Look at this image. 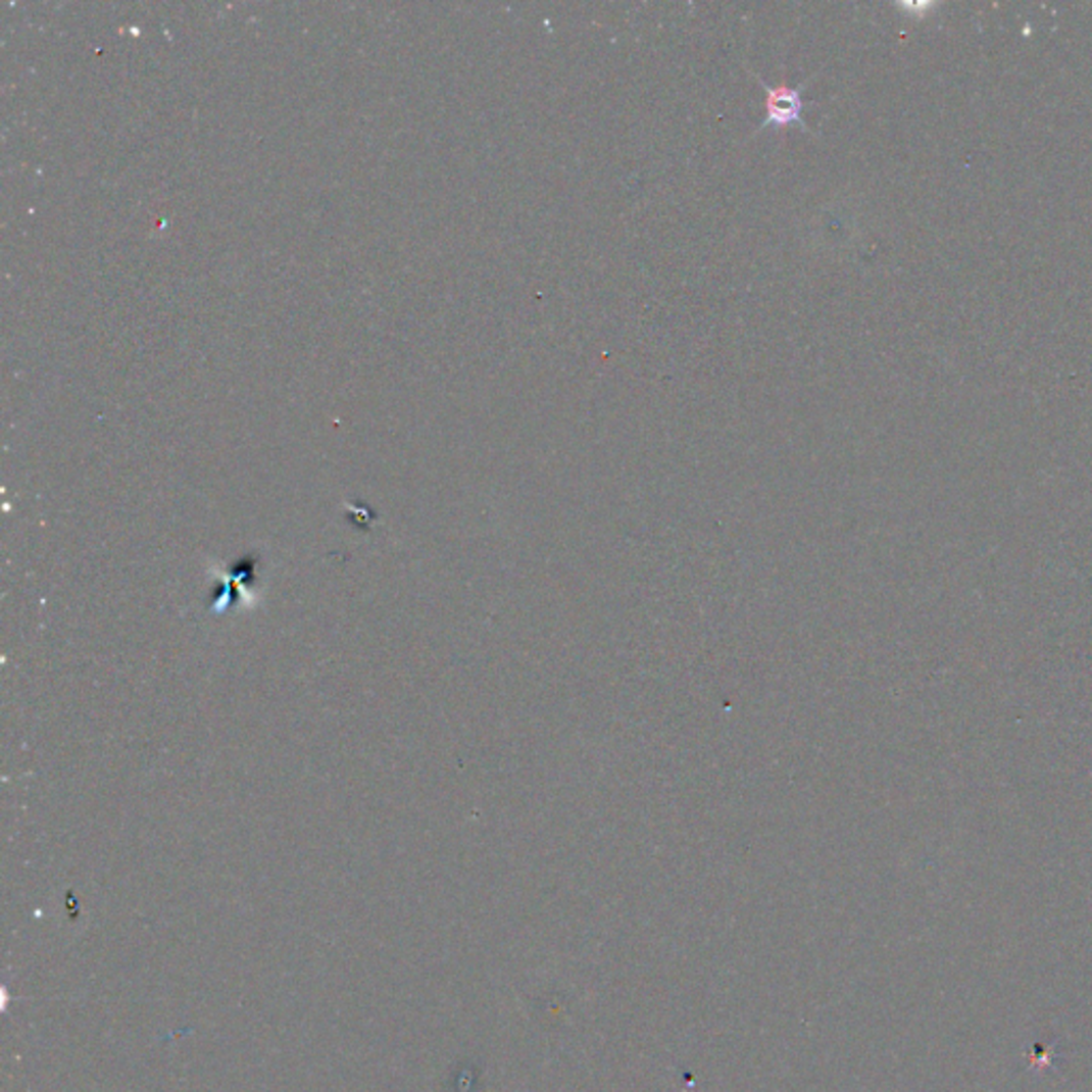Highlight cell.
<instances>
[{
	"mask_svg": "<svg viewBox=\"0 0 1092 1092\" xmlns=\"http://www.w3.org/2000/svg\"><path fill=\"white\" fill-rule=\"evenodd\" d=\"M751 76L757 80L759 88H762L764 94H766V115H764V122L757 127V131H764L768 127L783 129V127H794V125H798L804 131H811L809 127H806V122L802 120V107H804L802 92L806 90V86L811 84V80L815 76L806 78L798 86H788V84L771 86V84L764 82V78H759L755 70H751Z\"/></svg>",
	"mask_w": 1092,
	"mask_h": 1092,
	"instance_id": "obj_1",
	"label": "cell"
}]
</instances>
